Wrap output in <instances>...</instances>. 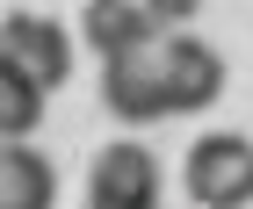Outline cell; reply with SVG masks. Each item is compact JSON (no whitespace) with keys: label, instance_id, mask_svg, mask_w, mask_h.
Wrapping results in <instances>:
<instances>
[{"label":"cell","instance_id":"cell-1","mask_svg":"<svg viewBox=\"0 0 253 209\" xmlns=\"http://www.w3.org/2000/svg\"><path fill=\"white\" fill-rule=\"evenodd\" d=\"M181 180H188V195L203 209H246L253 202V137H239V130L195 137Z\"/></svg>","mask_w":253,"mask_h":209},{"label":"cell","instance_id":"cell-2","mask_svg":"<svg viewBox=\"0 0 253 209\" xmlns=\"http://www.w3.org/2000/svg\"><path fill=\"white\" fill-rule=\"evenodd\" d=\"M152 51H159L167 115H203V108H217V94H224V58H217V43L188 36V29H167Z\"/></svg>","mask_w":253,"mask_h":209},{"label":"cell","instance_id":"cell-3","mask_svg":"<svg viewBox=\"0 0 253 209\" xmlns=\"http://www.w3.org/2000/svg\"><path fill=\"white\" fill-rule=\"evenodd\" d=\"M159 159L130 137L101 144L94 166H87V209H159Z\"/></svg>","mask_w":253,"mask_h":209},{"label":"cell","instance_id":"cell-4","mask_svg":"<svg viewBox=\"0 0 253 209\" xmlns=\"http://www.w3.org/2000/svg\"><path fill=\"white\" fill-rule=\"evenodd\" d=\"M0 58H15L43 94L73 79V36H65L51 15H7L0 22Z\"/></svg>","mask_w":253,"mask_h":209},{"label":"cell","instance_id":"cell-5","mask_svg":"<svg viewBox=\"0 0 253 209\" xmlns=\"http://www.w3.org/2000/svg\"><path fill=\"white\" fill-rule=\"evenodd\" d=\"M101 101L116 123H159L167 87H159V51H116L101 58Z\"/></svg>","mask_w":253,"mask_h":209},{"label":"cell","instance_id":"cell-6","mask_svg":"<svg viewBox=\"0 0 253 209\" xmlns=\"http://www.w3.org/2000/svg\"><path fill=\"white\" fill-rule=\"evenodd\" d=\"M87 43H94L101 58H116V51H152L159 36H167V22H159L152 0H87Z\"/></svg>","mask_w":253,"mask_h":209},{"label":"cell","instance_id":"cell-7","mask_svg":"<svg viewBox=\"0 0 253 209\" xmlns=\"http://www.w3.org/2000/svg\"><path fill=\"white\" fill-rule=\"evenodd\" d=\"M58 202V173L29 137H0V209H51Z\"/></svg>","mask_w":253,"mask_h":209},{"label":"cell","instance_id":"cell-8","mask_svg":"<svg viewBox=\"0 0 253 209\" xmlns=\"http://www.w3.org/2000/svg\"><path fill=\"white\" fill-rule=\"evenodd\" d=\"M37 123H43V87L15 58H0V137H29Z\"/></svg>","mask_w":253,"mask_h":209},{"label":"cell","instance_id":"cell-9","mask_svg":"<svg viewBox=\"0 0 253 209\" xmlns=\"http://www.w3.org/2000/svg\"><path fill=\"white\" fill-rule=\"evenodd\" d=\"M152 7H159V22H167V29H188V15L203 7V0H152Z\"/></svg>","mask_w":253,"mask_h":209}]
</instances>
